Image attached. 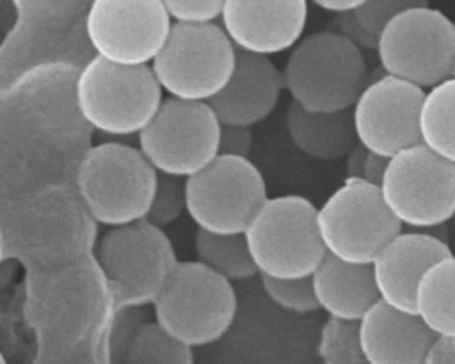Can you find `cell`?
Masks as SVG:
<instances>
[{"instance_id": "1", "label": "cell", "mask_w": 455, "mask_h": 364, "mask_svg": "<svg viewBox=\"0 0 455 364\" xmlns=\"http://www.w3.org/2000/svg\"><path fill=\"white\" fill-rule=\"evenodd\" d=\"M158 172L139 147L101 142L84 151L75 170V188L92 222L121 227L146 220Z\"/></svg>"}, {"instance_id": "2", "label": "cell", "mask_w": 455, "mask_h": 364, "mask_svg": "<svg viewBox=\"0 0 455 364\" xmlns=\"http://www.w3.org/2000/svg\"><path fill=\"white\" fill-rule=\"evenodd\" d=\"M283 82L291 103L313 114H336L352 110L370 80L363 51L338 32L322 30L293 46Z\"/></svg>"}, {"instance_id": "3", "label": "cell", "mask_w": 455, "mask_h": 364, "mask_svg": "<svg viewBox=\"0 0 455 364\" xmlns=\"http://www.w3.org/2000/svg\"><path fill=\"white\" fill-rule=\"evenodd\" d=\"M162 92L151 66L123 67L94 55L76 73L73 103L89 128L130 137L151 123L164 101Z\"/></svg>"}, {"instance_id": "4", "label": "cell", "mask_w": 455, "mask_h": 364, "mask_svg": "<svg viewBox=\"0 0 455 364\" xmlns=\"http://www.w3.org/2000/svg\"><path fill=\"white\" fill-rule=\"evenodd\" d=\"M155 321L187 346L219 341L236 314V293L224 279L199 261H178L153 302Z\"/></svg>"}, {"instance_id": "5", "label": "cell", "mask_w": 455, "mask_h": 364, "mask_svg": "<svg viewBox=\"0 0 455 364\" xmlns=\"http://www.w3.org/2000/svg\"><path fill=\"white\" fill-rule=\"evenodd\" d=\"M259 275L306 279L327 256L316 229V208L302 195L268 197L243 231Z\"/></svg>"}, {"instance_id": "6", "label": "cell", "mask_w": 455, "mask_h": 364, "mask_svg": "<svg viewBox=\"0 0 455 364\" xmlns=\"http://www.w3.org/2000/svg\"><path fill=\"white\" fill-rule=\"evenodd\" d=\"M377 57L386 75L428 91L453 76L455 23L423 0L386 25Z\"/></svg>"}, {"instance_id": "7", "label": "cell", "mask_w": 455, "mask_h": 364, "mask_svg": "<svg viewBox=\"0 0 455 364\" xmlns=\"http://www.w3.org/2000/svg\"><path fill=\"white\" fill-rule=\"evenodd\" d=\"M236 48L220 25H176L151 62V71L172 99L208 103L229 82Z\"/></svg>"}, {"instance_id": "8", "label": "cell", "mask_w": 455, "mask_h": 364, "mask_svg": "<svg viewBox=\"0 0 455 364\" xmlns=\"http://www.w3.org/2000/svg\"><path fill=\"white\" fill-rule=\"evenodd\" d=\"M316 229L329 256L350 265H371L402 233V224L384 204L379 186L345 179L316 208Z\"/></svg>"}, {"instance_id": "9", "label": "cell", "mask_w": 455, "mask_h": 364, "mask_svg": "<svg viewBox=\"0 0 455 364\" xmlns=\"http://www.w3.org/2000/svg\"><path fill=\"white\" fill-rule=\"evenodd\" d=\"M379 188L402 226L427 231L455 215V163L421 142L389 158Z\"/></svg>"}, {"instance_id": "10", "label": "cell", "mask_w": 455, "mask_h": 364, "mask_svg": "<svg viewBox=\"0 0 455 364\" xmlns=\"http://www.w3.org/2000/svg\"><path fill=\"white\" fill-rule=\"evenodd\" d=\"M220 121L208 103L164 99L137 135L149 165L165 176L188 179L219 156Z\"/></svg>"}, {"instance_id": "11", "label": "cell", "mask_w": 455, "mask_h": 364, "mask_svg": "<svg viewBox=\"0 0 455 364\" xmlns=\"http://www.w3.org/2000/svg\"><path fill=\"white\" fill-rule=\"evenodd\" d=\"M185 195L190 220L212 234H243L268 199L265 179L249 158L222 154L185 179Z\"/></svg>"}, {"instance_id": "12", "label": "cell", "mask_w": 455, "mask_h": 364, "mask_svg": "<svg viewBox=\"0 0 455 364\" xmlns=\"http://www.w3.org/2000/svg\"><path fill=\"white\" fill-rule=\"evenodd\" d=\"M96 259L124 305L153 304L178 265L169 236L148 220L105 231Z\"/></svg>"}, {"instance_id": "13", "label": "cell", "mask_w": 455, "mask_h": 364, "mask_svg": "<svg viewBox=\"0 0 455 364\" xmlns=\"http://www.w3.org/2000/svg\"><path fill=\"white\" fill-rule=\"evenodd\" d=\"M171 27L162 0H94L85 14V36L96 57L123 67L151 66Z\"/></svg>"}, {"instance_id": "14", "label": "cell", "mask_w": 455, "mask_h": 364, "mask_svg": "<svg viewBox=\"0 0 455 364\" xmlns=\"http://www.w3.org/2000/svg\"><path fill=\"white\" fill-rule=\"evenodd\" d=\"M11 234L14 249L39 263L68 261L82 254L89 243L91 215L78 194L50 186L23 201L12 213Z\"/></svg>"}, {"instance_id": "15", "label": "cell", "mask_w": 455, "mask_h": 364, "mask_svg": "<svg viewBox=\"0 0 455 364\" xmlns=\"http://www.w3.org/2000/svg\"><path fill=\"white\" fill-rule=\"evenodd\" d=\"M423 98L425 89L380 71L352 107L357 142L386 158L419 144Z\"/></svg>"}, {"instance_id": "16", "label": "cell", "mask_w": 455, "mask_h": 364, "mask_svg": "<svg viewBox=\"0 0 455 364\" xmlns=\"http://www.w3.org/2000/svg\"><path fill=\"white\" fill-rule=\"evenodd\" d=\"M307 21V2L226 0L220 27L238 51L270 57L302 39Z\"/></svg>"}, {"instance_id": "17", "label": "cell", "mask_w": 455, "mask_h": 364, "mask_svg": "<svg viewBox=\"0 0 455 364\" xmlns=\"http://www.w3.org/2000/svg\"><path fill=\"white\" fill-rule=\"evenodd\" d=\"M450 256V245L428 231L398 233L371 263L379 298L398 311L414 313L419 279L434 263Z\"/></svg>"}, {"instance_id": "18", "label": "cell", "mask_w": 455, "mask_h": 364, "mask_svg": "<svg viewBox=\"0 0 455 364\" xmlns=\"http://www.w3.org/2000/svg\"><path fill=\"white\" fill-rule=\"evenodd\" d=\"M283 89V73L268 57L236 50V62L228 85L208 105L220 124L251 128L270 115Z\"/></svg>"}, {"instance_id": "19", "label": "cell", "mask_w": 455, "mask_h": 364, "mask_svg": "<svg viewBox=\"0 0 455 364\" xmlns=\"http://www.w3.org/2000/svg\"><path fill=\"white\" fill-rule=\"evenodd\" d=\"M366 364H427L437 336L414 313L373 304L359 321Z\"/></svg>"}, {"instance_id": "20", "label": "cell", "mask_w": 455, "mask_h": 364, "mask_svg": "<svg viewBox=\"0 0 455 364\" xmlns=\"http://www.w3.org/2000/svg\"><path fill=\"white\" fill-rule=\"evenodd\" d=\"M311 284L318 307L341 321H361L380 300L371 265H350L329 254L311 275Z\"/></svg>"}, {"instance_id": "21", "label": "cell", "mask_w": 455, "mask_h": 364, "mask_svg": "<svg viewBox=\"0 0 455 364\" xmlns=\"http://www.w3.org/2000/svg\"><path fill=\"white\" fill-rule=\"evenodd\" d=\"M286 131L299 151L315 160H341L357 144L352 110L313 114L290 103Z\"/></svg>"}, {"instance_id": "22", "label": "cell", "mask_w": 455, "mask_h": 364, "mask_svg": "<svg viewBox=\"0 0 455 364\" xmlns=\"http://www.w3.org/2000/svg\"><path fill=\"white\" fill-rule=\"evenodd\" d=\"M414 314L437 336L455 339V256L439 259L419 279Z\"/></svg>"}, {"instance_id": "23", "label": "cell", "mask_w": 455, "mask_h": 364, "mask_svg": "<svg viewBox=\"0 0 455 364\" xmlns=\"http://www.w3.org/2000/svg\"><path fill=\"white\" fill-rule=\"evenodd\" d=\"M419 138L430 151L455 163V76L425 91Z\"/></svg>"}, {"instance_id": "24", "label": "cell", "mask_w": 455, "mask_h": 364, "mask_svg": "<svg viewBox=\"0 0 455 364\" xmlns=\"http://www.w3.org/2000/svg\"><path fill=\"white\" fill-rule=\"evenodd\" d=\"M196 261L228 281H245L258 273L243 234H212L203 229L194 236Z\"/></svg>"}, {"instance_id": "25", "label": "cell", "mask_w": 455, "mask_h": 364, "mask_svg": "<svg viewBox=\"0 0 455 364\" xmlns=\"http://www.w3.org/2000/svg\"><path fill=\"white\" fill-rule=\"evenodd\" d=\"M123 364H194V353L190 346L153 321L133 330L123 353Z\"/></svg>"}, {"instance_id": "26", "label": "cell", "mask_w": 455, "mask_h": 364, "mask_svg": "<svg viewBox=\"0 0 455 364\" xmlns=\"http://www.w3.org/2000/svg\"><path fill=\"white\" fill-rule=\"evenodd\" d=\"M316 352L322 364H366L359 337V321L327 318L320 328Z\"/></svg>"}, {"instance_id": "27", "label": "cell", "mask_w": 455, "mask_h": 364, "mask_svg": "<svg viewBox=\"0 0 455 364\" xmlns=\"http://www.w3.org/2000/svg\"><path fill=\"white\" fill-rule=\"evenodd\" d=\"M183 211H187L185 179L158 174L155 197L146 215V220L155 227L164 229L165 226L176 222Z\"/></svg>"}, {"instance_id": "28", "label": "cell", "mask_w": 455, "mask_h": 364, "mask_svg": "<svg viewBox=\"0 0 455 364\" xmlns=\"http://www.w3.org/2000/svg\"><path fill=\"white\" fill-rule=\"evenodd\" d=\"M265 295L281 309L293 313H311L320 309L315 298L311 277L306 279H272L259 275Z\"/></svg>"}, {"instance_id": "29", "label": "cell", "mask_w": 455, "mask_h": 364, "mask_svg": "<svg viewBox=\"0 0 455 364\" xmlns=\"http://www.w3.org/2000/svg\"><path fill=\"white\" fill-rule=\"evenodd\" d=\"M164 5L176 25H212L220 21L224 9L220 0H164Z\"/></svg>"}, {"instance_id": "30", "label": "cell", "mask_w": 455, "mask_h": 364, "mask_svg": "<svg viewBox=\"0 0 455 364\" xmlns=\"http://www.w3.org/2000/svg\"><path fill=\"white\" fill-rule=\"evenodd\" d=\"M423 0H363L354 11L357 21L375 37L382 34L386 25L402 11L418 5Z\"/></svg>"}, {"instance_id": "31", "label": "cell", "mask_w": 455, "mask_h": 364, "mask_svg": "<svg viewBox=\"0 0 455 364\" xmlns=\"http://www.w3.org/2000/svg\"><path fill=\"white\" fill-rule=\"evenodd\" d=\"M332 32H338L345 39H348L352 44H355L361 51H377L379 37L371 36L355 18L354 12L338 14L332 21Z\"/></svg>"}, {"instance_id": "32", "label": "cell", "mask_w": 455, "mask_h": 364, "mask_svg": "<svg viewBox=\"0 0 455 364\" xmlns=\"http://www.w3.org/2000/svg\"><path fill=\"white\" fill-rule=\"evenodd\" d=\"M251 147H252V131L249 126L220 124L219 154L249 158Z\"/></svg>"}, {"instance_id": "33", "label": "cell", "mask_w": 455, "mask_h": 364, "mask_svg": "<svg viewBox=\"0 0 455 364\" xmlns=\"http://www.w3.org/2000/svg\"><path fill=\"white\" fill-rule=\"evenodd\" d=\"M389 158L375 154V153H368L366 162H364V170H363V179L373 186H380L386 169H387Z\"/></svg>"}, {"instance_id": "34", "label": "cell", "mask_w": 455, "mask_h": 364, "mask_svg": "<svg viewBox=\"0 0 455 364\" xmlns=\"http://www.w3.org/2000/svg\"><path fill=\"white\" fill-rule=\"evenodd\" d=\"M368 149L361 146L359 142L350 149V153L345 158V179H363V170H364V162L368 156Z\"/></svg>"}, {"instance_id": "35", "label": "cell", "mask_w": 455, "mask_h": 364, "mask_svg": "<svg viewBox=\"0 0 455 364\" xmlns=\"http://www.w3.org/2000/svg\"><path fill=\"white\" fill-rule=\"evenodd\" d=\"M318 9H323L327 12H332V14H347V12H354L361 4L363 0H316L313 2Z\"/></svg>"}, {"instance_id": "36", "label": "cell", "mask_w": 455, "mask_h": 364, "mask_svg": "<svg viewBox=\"0 0 455 364\" xmlns=\"http://www.w3.org/2000/svg\"><path fill=\"white\" fill-rule=\"evenodd\" d=\"M453 76H455V64H453Z\"/></svg>"}]
</instances>
